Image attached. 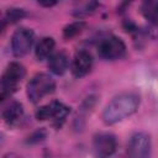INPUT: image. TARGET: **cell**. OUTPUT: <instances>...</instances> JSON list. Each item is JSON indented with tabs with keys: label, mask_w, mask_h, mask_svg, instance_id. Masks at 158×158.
Masks as SVG:
<instances>
[{
	"label": "cell",
	"mask_w": 158,
	"mask_h": 158,
	"mask_svg": "<svg viewBox=\"0 0 158 158\" xmlns=\"http://www.w3.org/2000/svg\"><path fill=\"white\" fill-rule=\"evenodd\" d=\"M141 98L135 91H125L115 98L111 99V101L105 106L102 111V121L106 125H115L117 122H121L126 120L127 117L132 116L139 106Z\"/></svg>",
	"instance_id": "cell-1"
},
{
	"label": "cell",
	"mask_w": 158,
	"mask_h": 158,
	"mask_svg": "<svg viewBox=\"0 0 158 158\" xmlns=\"http://www.w3.org/2000/svg\"><path fill=\"white\" fill-rule=\"evenodd\" d=\"M26 75V69L20 62H11L0 77V95L5 99L17 91L19 85Z\"/></svg>",
	"instance_id": "cell-2"
},
{
	"label": "cell",
	"mask_w": 158,
	"mask_h": 158,
	"mask_svg": "<svg viewBox=\"0 0 158 158\" xmlns=\"http://www.w3.org/2000/svg\"><path fill=\"white\" fill-rule=\"evenodd\" d=\"M56 89L54 79L47 73H37L33 75L26 86V94L31 102L36 104L44 96L52 94Z\"/></svg>",
	"instance_id": "cell-3"
},
{
	"label": "cell",
	"mask_w": 158,
	"mask_h": 158,
	"mask_svg": "<svg viewBox=\"0 0 158 158\" xmlns=\"http://www.w3.org/2000/svg\"><path fill=\"white\" fill-rule=\"evenodd\" d=\"M70 112V107L60 101H51L49 104H46L37 109L36 111V118L38 121H47L51 120L52 125L57 128H60L62 125L65 122L68 115Z\"/></svg>",
	"instance_id": "cell-4"
},
{
	"label": "cell",
	"mask_w": 158,
	"mask_h": 158,
	"mask_svg": "<svg viewBox=\"0 0 158 158\" xmlns=\"http://www.w3.org/2000/svg\"><path fill=\"white\" fill-rule=\"evenodd\" d=\"M152 138L147 132H136L127 142L123 158H151Z\"/></svg>",
	"instance_id": "cell-5"
},
{
	"label": "cell",
	"mask_w": 158,
	"mask_h": 158,
	"mask_svg": "<svg viewBox=\"0 0 158 158\" xmlns=\"http://www.w3.org/2000/svg\"><path fill=\"white\" fill-rule=\"evenodd\" d=\"M98 54L105 60H116L121 59L126 54V44L117 36H107L99 41L98 43Z\"/></svg>",
	"instance_id": "cell-6"
},
{
	"label": "cell",
	"mask_w": 158,
	"mask_h": 158,
	"mask_svg": "<svg viewBox=\"0 0 158 158\" xmlns=\"http://www.w3.org/2000/svg\"><path fill=\"white\" fill-rule=\"evenodd\" d=\"M35 42V32L28 27L17 28L11 37V52L16 58L25 57L32 48Z\"/></svg>",
	"instance_id": "cell-7"
},
{
	"label": "cell",
	"mask_w": 158,
	"mask_h": 158,
	"mask_svg": "<svg viewBox=\"0 0 158 158\" xmlns=\"http://www.w3.org/2000/svg\"><path fill=\"white\" fill-rule=\"evenodd\" d=\"M93 148L94 152L102 158L110 157L116 152L117 148V139L112 133L109 132H100L94 136L93 139Z\"/></svg>",
	"instance_id": "cell-8"
},
{
	"label": "cell",
	"mask_w": 158,
	"mask_h": 158,
	"mask_svg": "<svg viewBox=\"0 0 158 158\" xmlns=\"http://www.w3.org/2000/svg\"><path fill=\"white\" fill-rule=\"evenodd\" d=\"M93 67V57L88 51H78L72 62H70V72L75 78L85 77Z\"/></svg>",
	"instance_id": "cell-9"
},
{
	"label": "cell",
	"mask_w": 158,
	"mask_h": 158,
	"mask_svg": "<svg viewBox=\"0 0 158 158\" xmlns=\"http://www.w3.org/2000/svg\"><path fill=\"white\" fill-rule=\"evenodd\" d=\"M1 117L9 127H19L25 120V110L21 102L12 101L7 107L4 109Z\"/></svg>",
	"instance_id": "cell-10"
},
{
	"label": "cell",
	"mask_w": 158,
	"mask_h": 158,
	"mask_svg": "<svg viewBox=\"0 0 158 158\" xmlns=\"http://www.w3.org/2000/svg\"><path fill=\"white\" fill-rule=\"evenodd\" d=\"M69 54L64 49L53 52V54L48 58V68L51 73L56 75H63L69 68Z\"/></svg>",
	"instance_id": "cell-11"
},
{
	"label": "cell",
	"mask_w": 158,
	"mask_h": 158,
	"mask_svg": "<svg viewBox=\"0 0 158 158\" xmlns=\"http://www.w3.org/2000/svg\"><path fill=\"white\" fill-rule=\"evenodd\" d=\"M54 47H56V41L52 37H42L36 47H35V56L38 60H44L48 59L53 52H54Z\"/></svg>",
	"instance_id": "cell-12"
},
{
	"label": "cell",
	"mask_w": 158,
	"mask_h": 158,
	"mask_svg": "<svg viewBox=\"0 0 158 158\" xmlns=\"http://www.w3.org/2000/svg\"><path fill=\"white\" fill-rule=\"evenodd\" d=\"M95 102H96V98L94 96V95H90V96H88L84 101H83V104H81V106L79 107V110H78V115H77V117H75V128H81L83 126H84V122L86 121V118H88V116L90 115V112H91V110H93V107L95 106Z\"/></svg>",
	"instance_id": "cell-13"
},
{
	"label": "cell",
	"mask_w": 158,
	"mask_h": 158,
	"mask_svg": "<svg viewBox=\"0 0 158 158\" xmlns=\"http://www.w3.org/2000/svg\"><path fill=\"white\" fill-rule=\"evenodd\" d=\"M158 2L157 1H144L141 5V14L143 17L153 26L158 22Z\"/></svg>",
	"instance_id": "cell-14"
},
{
	"label": "cell",
	"mask_w": 158,
	"mask_h": 158,
	"mask_svg": "<svg viewBox=\"0 0 158 158\" xmlns=\"http://www.w3.org/2000/svg\"><path fill=\"white\" fill-rule=\"evenodd\" d=\"M84 28H85V22L81 20H77L74 22H70L69 25H67L63 28V37L65 40H72V38L77 37L78 35H80Z\"/></svg>",
	"instance_id": "cell-15"
},
{
	"label": "cell",
	"mask_w": 158,
	"mask_h": 158,
	"mask_svg": "<svg viewBox=\"0 0 158 158\" xmlns=\"http://www.w3.org/2000/svg\"><path fill=\"white\" fill-rule=\"evenodd\" d=\"M4 16H5V20L7 23H14V22H17L21 19H23L26 16V11L20 7H10L6 10V14Z\"/></svg>",
	"instance_id": "cell-16"
},
{
	"label": "cell",
	"mask_w": 158,
	"mask_h": 158,
	"mask_svg": "<svg viewBox=\"0 0 158 158\" xmlns=\"http://www.w3.org/2000/svg\"><path fill=\"white\" fill-rule=\"evenodd\" d=\"M46 137H47L46 130H44V128H38V130H36L31 136H28L27 142H28V143H38V142H42Z\"/></svg>",
	"instance_id": "cell-17"
},
{
	"label": "cell",
	"mask_w": 158,
	"mask_h": 158,
	"mask_svg": "<svg viewBox=\"0 0 158 158\" xmlns=\"http://www.w3.org/2000/svg\"><path fill=\"white\" fill-rule=\"evenodd\" d=\"M96 6H98V2H88V4H85V5H84V7H83V9L78 10V11L75 12V15H77L78 17L90 15L91 12H94V11H95Z\"/></svg>",
	"instance_id": "cell-18"
},
{
	"label": "cell",
	"mask_w": 158,
	"mask_h": 158,
	"mask_svg": "<svg viewBox=\"0 0 158 158\" xmlns=\"http://www.w3.org/2000/svg\"><path fill=\"white\" fill-rule=\"evenodd\" d=\"M6 25H7V22H6V20H5V16L1 14V11H0V32L1 31H4V28L6 27Z\"/></svg>",
	"instance_id": "cell-19"
},
{
	"label": "cell",
	"mask_w": 158,
	"mask_h": 158,
	"mask_svg": "<svg viewBox=\"0 0 158 158\" xmlns=\"http://www.w3.org/2000/svg\"><path fill=\"white\" fill-rule=\"evenodd\" d=\"M38 4L41 6H46V7H51V6H54L57 4V1H38Z\"/></svg>",
	"instance_id": "cell-20"
},
{
	"label": "cell",
	"mask_w": 158,
	"mask_h": 158,
	"mask_svg": "<svg viewBox=\"0 0 158 158\" xmlns=\"http://www.w3.org/2000/svg\"><path fill=\"white\" fill-rule=\"evenodd\" d=\"M2 158H22L20 154H17V153H15V152H10V153H6Z\"/></svg>",
	"instance_id": "cell-21"
},
{
	"label": "cell",
	"mask_w": 158,
	"mask_h": 158,
	"mask_svg": "<svg viewBox=\"0 0 158 158\" xmlns=\"http://www.w3.org/2000/svg\"><path fill=\"white\" fill-rule=\"evenodd\" d=\"M4 99H5V98H4V96H1V95H0V104H1V102H2V101H4Z\"/></svg>",
	"instance_id": "cell-22"
}]
</instances>
